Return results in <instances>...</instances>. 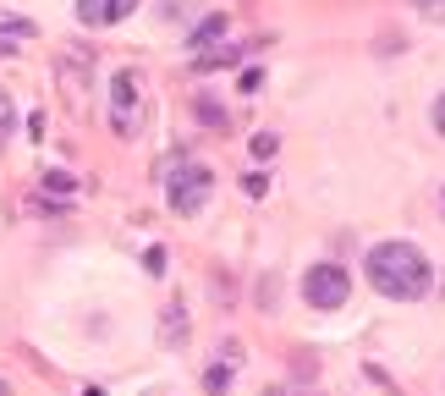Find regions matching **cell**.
<instances>
[{"label": "cell", "mask_w": 445, "mask_h": 396, "mask_svg": "<svg viewBox=\"0 0 445 396\" xmlns=\"http://www.w3.org/2000/svg\"><path fill=\"white\" fill-rule=\"evenodd\" d=\"M369 281L379 298H396V303H418L435 281L429 259L412 248V242H379L369 248Z\"/></svg>", "instance_id": "obj_1"}, {"label": "cell", "mask_w": 445, "mask_h": 396, "mask_svg": "<svg viewBox=\"0 0 445 396\" xmlns=\"http://www.w3.org/2000/svg\"><path fill=\"white\" fill-rule=\"evenodd\" d=\"M171 209L176 215H198L204 209V198L215 193V176L204 171V165H193V160H171Z\"/></svg>", "instance_id": "obj_2"}, {"label": "cell", "mask_w": 445, "mask_h": 396, "mask_svg": "<svg viewBox=\"0 0 445 396\" xmlns=\"http://www.w3.org/2000/svg\"><path fill=\"white\" fill-rule=\"evenodd\" d=\"M347 292H352V281H347L341 264H313V270L302 275V298H308L313 309H341Z\"/></svg>", "instance_id": "obj_3"}, {"label": "cell", "mask_w": 445, "mask_h": 396, "mask_svg": "<svg viewBox=\"0 0 445 396\" xmlns=\"http://www.w3.org/2000/svg\"><path fill=\"white\" fill-rule=\"evenodd\" d=\"M138 78L132 72H116V83H110V127L121 132V138H132L138 132Z\"/></svg>", "instance_id": "obj_4"}, {"label": "cell", "mask_w": 445, "mask_h": 396, "mask_svg": "<svg viewBox=\"0 0 445 396\" xmlns=\"http://www.w3.org/2000/svg\"><path fill=\"white\" fill-rule=\"evenodd\" d=\"M132 6H138V0H77V22H88V28H110V22L132 17Z\"/></svg>", "instance_id": "obj_5"}, {"label": "cell", "mask_w": 445, "mask_h": 396, "mask_svg": "<svg viewBox=\"0 0 445 396\" xmlns=\"http://www.w3.org/2000/svg\"><path fill=\"white\" fill-rule=\"evenodd\" d=\"M165 341H171V347H182V341H187V314H182V303H171V319H165Z\"/></svg>", "instance_id": "obj_6"}, {"label": "cell", "mask_w": 445, "mask_h": 396, "mask_svg": "<svg viewBox=\"0 0 445 396\" xmlns=\"http://www.w3.org/2000/svg\"><path fill=\"white\" fill-rule=\"evenodd\" d=\"M220 33H225V17H209L204 28H193V39H187V44H193V50H204V44H209V39H220Z\"/></svg>", "instance_id": "obj_7"}, {"label": "cell", "mask_w": 445, "mask_h": 396, "mask_svg": "<svg viewBox=\"0 0 445 396\" xmlns=\"http://www.w3.org/2000/svg\"><path fill=\"white\" fill-rule=\"evenodd\" d=\"M44 187H50V193H77V182L67 176V171H50V176H44Z\"/></svg>", "instance_id": "obj_8"}, {"label": "cell", "mask_w": 445, "mask_h": 396, "mask_svg": "<svg viewBox=\"0 0 445 396\" xmlns=\"http://www.w3.org/2000/svg\"><path fill=\"white\" fill-rule=\"evenodd\" d=\"M204 380H209V391L220 396L225 386H231V369H225V363H215V369H209V375H204Z\"/></svg>", "instance_id": "obj_9"}, {"label": "cell", "mask_w": 445, "mask_h": 396, "mask_svg": "<svg viewBox=\"0 0 445 396\" xmlns=\"http://www.w3.org/2000/svg\"><path fill=\"white\" fill-rule=\"evenodd\" d=\"M198 121H209V127H225V110H220V105H209V99H204V105H198Z\"/></svg>", "instance_id": "obj_10"}, {"label": "cell", "mask_w": 445, "mask_h": 396, "mask_svg": "<svg viewBox=\"0 0 445 396\" xmlns=\"http://www.w3.org/2000/svg\"><path fill=\"white\" fill-rule=\"evenodd\" d=\"M253 155H259V160L275 155V132H259V138H253Z\"/></svg>", "instance_id": "obj_11"}, {"label": "cell", "mask_w": 445, "mask_h": 396, "mask_svg": "<svg viewBox=\"0 0 445 396\" xmlns=\"http://www.w3.org/2000/svg\"><path fill=\"white\" fill-rule=\"evenodd\" d=\"M242 193H247V198H264V176L247 171V176H242Z\"/></svg>", "instance_id": "obj_12"}, {"label": "cell", "mask_w": 445, "mask_h": 396, "mask_svg": "<svg viewBox=\"0 0 445 396\" xmlns=\"http://www.w3.org/2000/svg\"><path fill=\"white\" fill-rule=\"evenodd\" d=\"M429 116H435V127H440V132H445V94H440V99H435V110H429Z\"/></svg>", "instance_id": "obj_13"}, {"label": "cell", "mask_w": 445, "mask_h": 396, "mask_svg": "<svg viewBox=\"0 0 445 396\" xmlns=\"http://www.w3.org/2000/svg\"><path fill=\"white\" fill-rule=\"evenodd\" d=\"M6 127H11V99L0 94V132H6Z\"/></svg>", "instance_id": "obj_14"}, {"label": "cell", "mask_w": 445, "mask_h": 396, "mask_svg": "<svg viewBox=\"0 0 445 396\" xmlns=\"http://www.w3.org/2000/svg\"><path fill=\"white\" fill-rule=\"evenodd\" d=\"M424 11H435V17H445V0H418Z\"/></svg>", "instance_id": "obj_15"}, {"label": "cell", "mask_w": 445, "mask_h": 396, "mask_svg": "<svg viewBox=\"0 0 445 396\" xmlns=\"http://www.w3.org/2000/svg\"><path fill=\"white\" fill-rule=\"evenodd\" d=\"M0 396H6V386H0Z\"/></svg>", "instance_id": "obj_16"}]
</instances>
